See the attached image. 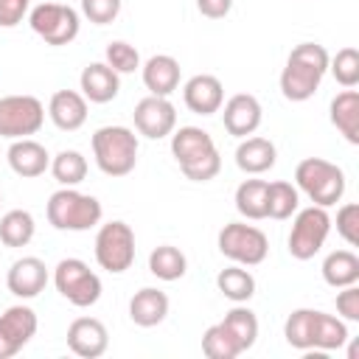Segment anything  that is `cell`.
I'll return each instance as SVG.
<instances>
[{"instance_id":"obj_22","label":"cell","mask_w":359,"mask_h":359,"mask_svg":"<svg viewBox=\"0 0 359 359\" xmlns=\"http://www.w3.org/2000/svg\"><path fill=\"white\" fill-rule=\"evenodd\" d=\"M140 76H143V84H146L149 95L168 98L180 87V62L168 53L149 56L146 65H140Z\"/></svg>"},{"instance_id":"obj_37","label":"cell","mask_w":359,"mask_h":359,"mask_svg":"<svg viewBox=\"0 0 359 359\" xmlns=\"http://www.w3.org/2000/svg\"><path fill=\"white\" fill-rule=\"evenodd\" d=\"M337 233L342 236L348 247H359V205L356 202H345L337 210Z\"/></svg>"},{"instance_id":"obj_32","label":"cell","mask_w":359,"mask_h":359,"mask_svg":"<svg viewBox=\"0 0 359 359\" xmlns=\"http://www.w3.org/2000/svg\"><path fill=\"white\" fill-rule=\"evenodd\" d=\"M222 323H224V328L233 334V339L238 342L241 353L255 345V339H258V317H255L252 309H247L244 303H236V306L224 314Z\"/></svg>"},{"instance_id":"obj_35","label":"cell","mask_w":359,"mask_h":359,"mask_svg":"<svg viewBox=\"0 0 359 359\" xmlns=\"http://www.w3.org/2000/svg\"><path fill=\"white\" fill-rule=\"evenodd\" d=\"M328 70H331V76L337 79L339 87H345V90L356 87L359 84V50L351 48V45L348 48H339L328 59Z\"/></svg>"},{"instance_id":"obj_28","label":"cell","mask_w":359,"mask_h":359,"mask_svg":"<svg viewBox=\"0 0 359 359\" xmlns=\"http://www.w3.org/2000/svg\"><path fill=\"white\" fill-rule=\"evenodd\" d=\"M297 208H300V191L292 182L286 180L266 182V219H275V222L292 219Z\"/></svg>"},{"instance_id":"obj_7","label":"cell","mask_w":359,"mask_h":359,"mask_svg":"<svg viewBox=\"0 0 359 359\" xmlns=\"http://www.w3.org/2000/svg\"><path fill=\"white\" fill-rule=\"evenodd\" d=\"M53 286H56V292H59L67 303H73L76 309H90V306H95V303L101 300V292H104L101 278H98V275L90 269V264L81 261V258H62V261L56 264V269H53Z\"/></svg>"},{"instance_id":"obj_14","label":"cell","mask_w":359,"mask_h":359,"mask_svg":"<svg viewBox=\"0 0 359 359\" xmlns=\"http://www.w3.org/2000/svg\"><path fill=\"white\" fill-rule=\"evenodd\" d=\"M132 121H135L137 135H143L149 140H163L177 126V109L163 95H146V98H140L135 104Z\"/></svg>"},{"instance_id":"obj_31","label":"cell","mask_w":359,"mask_h":359,"mask_svg":"<svg viewBox=\"0 0 359 359\" xmlns=\"http://www.w3.org/2000/svg\"><path fill=\"white\" fill-rule=\"evenodd\" d=\"M216 286H219V292H222L227 300H233V303H247V300L255 294V278H252V272L244 269L241 264H233V266L222 269V272L216 275Z\"/></svg>"},{"instance_id":"obj_25","label":"cell","mask_w":359,"mask_h":359,"mask_svg":"<svg viewBox=\"0 0 359 359\" xmlns=\"http://www.w3.org/2000/svg\"><path fill=\"white\" fill-rule=\"evenodd\" d=\"M328 118L334 123V129L351 143L356 146L359 143V93L351 87V90H342L331 98V107H328Z\"/></svg>"},{"instance_id":"obj_27","label":"cell","mask_w":359,"mask_h":359,"mask_svg":"<svg viewBox=\"0 0 359 359\" xmlns=\"http://www.w3.org/2000/svg\"><path fill=\"white\" fill-rule=\"evenodd\" d=\"M149 272H151L157 280H165V283L180 280V278L188 272V258H185V252H182L180 247H174V244H160V247H154L151 255H149Z\"/></svg>"},{"instance_id":"obj_1","label":"cell","mask_w":359,"mask_h":359,"mask_svg":"<svg viewBox=\"0 0 359 359\" xmlns=\"http://www.w3.org/2000/svg\"><path fill=\"white\" fill-rule=\"evenodd\" d=\"M283 339L294 351H339L351 337L342 317L320 309H294L283 323Z\"/></svg>"},{"instance_id":"obj_15","label":"cell","mask_w":359,"mask_h":359,"mask_svg":"<svg viewBox=\"0 0 359 359\" xmlns=\"http://www.w3.org/2000/svg\"><path fill=\"white\" fill-rule=\"evenodd\" d=\"M261 118H264L261 101L250 93H236L222 104V123L233 137L255 135V129L261 126Z\"/></svg>"},{"instance_id":"obj_4","label":"cell","mask_w":359,"mask_h":359,"mask_svg":"<svg viewBox=\"0 0 359 359\" xmlns=\"http://www.w3.org/2000/svg\"><path fill=\"white\" fill-rule=\"evenodd\" d=\"M45 216H48L50 227H56V230L84 233V230L101 224L104 208L90 194H81L76 188H59L50 194V199L45 205Z\"/></svg>"},{"instance_id":"obj_10","label":"cell","mask_w":359,"mask_h":359,"mask_svg":"<svg viewBox=\"0 0 359 359\" xmlns=\"http://www.w3.org/2000/svg\"><path fill=\"white\" fill-rule=\"evenodd\" d=\"M95 261L109 275L126 272L135 264V230L121 219L101 224L95 233Z\"/></svg>"},{"instance_id":"obj_33","label":"cell","mask_w":359,"mask_h":359,"mask_svg":"<svg viewBox=\"0 0 359 359\" xmlns=\"http://www.w3.org/2000/svg\"><path fill=\"white\" fill-rule=\"evenodd\" d=\"M34 233H36V222H34V216L28 210L17 208V210H8V213L0 216V241L6 247H25V244H31Z\"/></svg>"},{"instance_id":"obj_12","label":"cell","mask_w":359,"mask_h":359,"mask_svg":"<svg viewBox=\"0 0 359 359\" xmlns=\"http://www.w3.org/2000/svg\"><path fill=\"white\" fill-rule=\"evenodd\" d=\"M45 123V107L36 95H3L0 98V137H31Z\"/></svg>"},{"instance_id":"obj_17","label":"cell","mask_w":359,"mask_h":359,"mask_svg":"<svg viewBox=\"0 0 359 359\" xmlns=\"http://www.w3.org/2000/svg\"><path fill=\"white\" fill-rule=\"evenodd\" d=\"M6 286L14 297L20 300H31L36 297L45 286H48V266L42 258L36 255H22L17 258L11 266H8V275H6Z\"/></svg>"},{"instance_id":"obj_36","label":"cell","mask_w":359,"mask_h":359,"mask_svg":"<svg viewBox=\"0 0 359 359\" xmlns=\"http://www.w3.org/2000/svg\"><path fill=\"white\" fill-rule=\"evenodd\" d=\"M104 62H107L118 76H126V73L140 70V53H137V48L129 45V42H123V39H115V42L107 45Z\"/></svg>"},{"instance_id":"obj_16","label":"cell","mask_w":359,"mask_h":359,"mask_svg":"<svg viewBox=\"0 0 359 359\" xmlns=\"http://www.w3.org/2000/svg\"><path fill=\"white\" fill-rule=\"evenodd\" d=\"M67 348L81 359H98L109 348V331L98 317H76L67 325Z\"/></svg>"},{"instance_id":"obj_9","label":"cell","mask_w":359,"mask_h":359,"mask_svg":"<svg viewBox=\"0 0 359 359\" xmlns=\"http://www.w3.org/2000/svg\"><path fill=\"white\" fill-rule=\"evenodd\" d=\"M331 233V216H328V208H320V205H309L303 210H294V222H292V230H289V255L297 258V261H311L325 238Z\"/></svg>"},{"instance_id":"obj_8","label":"cell","mask_w":359,"mask_h":359,"mask_svg":"<svg viewBox=\"0 0 359 359\" xmlns=\"http://www.w3.org/2000/svg\"><path fill=\"white\" fill-rule=\"evenodd\" d=\"M219 252L224 258H230L233 264H241V266H258L266 261V252H269V238L261 227L255 224H247V222H230L219 230Z\"/></svg>"},{"instance_id":"obj_21","label":"cell","mask_w":359,"mask_h":359,"mask_svg":"<svg viewBox=\"0 0 359 359\" xmlns=\"http://www.w3.org/2000/svg\"><path fill=\"white\" fill-rule=\"evenodd\" d=\"M48 118L62 132H76L87 123V98L79 90H56L48 101Z\"/></svg>"},{"instance_id":"obj_26","label":"cell","mask_w":359,"mask_h":359,"mask_svg":"<svg viewBox=\"0 0 359 359\" xmlns=\"http://www.w3.org/2000/svg\"><path fill=\"white\" fill-rule=\"evenodd\" d=\"M323 280L334 289L351 286L359 280V255L353 250H334L323 261Z\"/></svg>"},{"instance_id":"obj_19","label":"cell","mask_w":359,"mask_h":359,"mask_svg":"<svg viewBox=\"0 0 359 359\" xmlns=\"http://www.w3.org/2000/svg\"><path fill=\"white\" fill-rule=\"evenodd\" d=\"M6 160H8V168L17 174V177H25V180H34V177H42L48 168H50V154L48 149L34 140V137H20V140H11L8 151H6Z\"/></svg>"},{"instance_id":"obj_39","label":"cell","mask_w":359,"mask_h":359,"mask_svg":"<svg viewBox=\"0 0 359 359\" xmlns=\"http://www.w3.org/2000/svg\"><path fill=\"white\" fill-rule=\"evenodd\" d=\"M337 314L348 323H359V286H342L337 292Z\"/></svg>"},{"instance_id":"obj_29","label":"cell","mask_w":359,"mask_h":359,"mask_svg":"<svg viewBox=\"0 0 359 359\" xmlns=\"http://www.w3.org/2000/svg\"><path fill=\"white\" fill-rule=\"evenodd\" d=\"M50 174L62 188H76L87 177V157L76 149H62L50 157Z\"/></svg>"},{"instance_id":"obj_23","label":"cell","mask_w":359,"mask_h":359,"mask_svg":"<svg viewBox=\"0 0 359 359\" xmlns=\"http://www.w3.org/2000/svg\"><path fill=\"white\" fill-rule=\"evenodd\" d=\"M275 160H278V149L269 137L250 135V137H241V143L236 146V165L250 177L266 174L275 165Z\"/></svg>"},{"instance_id":"obj_5","label":"cell","mask_w":359,"mask_h":359,"mask_svg":"<svg viewBox=\"0 0 359 359\" xmlns=\"http://www.w3.org/2000/svg\"><path fill=\"white\" fill-rule=\"evenodd\" d=\"M137 135L129 126H101L93 132V157L107 177H126L137 165Z\"/></svg>"},{"instance_id":"obj_34","label":"cell","mask_w":359,"mask_h":359,"mask_svg":"<svg viewBox=\"0 0 359 359\" xmlns=\"http://www.w3.org/2000/svg\"><path fill=\"white\" fill-rule=\"evenodd\" d=\"M202 353L208 359H236L241 356V348L233 339V334L224 328V323H213L202 334Z\"/></svg>"},{"instance_id":"obj_20","label":"cell","mask_w":359,"mask_h":359,"mask_svg":"<svg viewBox=\"0 0 359 359\" xmlns=\"http://www.w3.org/2000/svg\"><path fill=\"white\" fill-rule=\"evenodd\" d=\"M79 90L90 104H109L121 90V76L107 62H90L79 76Z\"/></svg>"},{"instance_id":"obj_38","label":"cell","mask_w":359,"mask_h":359,"mask_svg":"<svg viewBox=\"0 0 359 359\" xmlns=\"http://www.w3.org/2000/svg\"><path fill=\"white\" fill-rule=\"evenodd\" d=\"M123 0H81V14L95 25H109L121 14Z\"/></svg>"},{"instance_id":"obj_41","label":"cell","mask_w":359,"mask_h":359,"mask_svg":"<svg viewBox=\"0 0 359 359\" xmlns=\"http://www.w3.org/2000/svg\"><path fill=\"white\" fill-rule=\"evenodd\" d=\"M196 8H199V14L208 17V20H222V17L230 14L233 0H196Z\"/></svg>"},{"instance_id":"obj_6","label":"cell","mask_w":359,"mask_h":359,"mask_svg":"<svg viewBox=\"0 0 359 359\" xmlns=\"http://www.w3.org/2000/svg\"><path fill=\"white\" fill-rule=\"evenodd\" d=\"M294 188L303 191L311 205H320V208H331L342 199L345 194V171L331 163V160H323V157H306L297 163L294 168Z\"/></svg>"},{"instance_id":"obj_24","label":"cell","mask_w":359,"mask_h":359,"mask_svg":"<svg viewBox=\"0 0 359 359\" xmlns=\"http://www.w3.org/2000/svg\"><path fill=\"white\" fill-rule=\"evenodd\" d=\"M168 294L154 289V286H143L140 292L132 294L129 300V320L140 328H154L168 317Z\"/></svg>"},{"instance_id":"obj_42","label":"cell","mask_w":359,"mask_h":359,"mask_svg":"<svg viewBox=\"0 0 359 359\" xmlns=\"http://www.w3.org/2000/svg\"><path fill=\"white\" fill-rule=\"evenodd\" d=\"M0 205H3V194H0Z\"/></svg>"},{"instance_id":"obj_30","label":"cell","mask_w":359,"mask_h":359,"mask_svg":"<svg viewBox=\"0 0 359 359\" xmlns=\"http://www.w3.org/2000/svg\"><path fill=\"white\" fill-rule=\"evenodd\" d=\"M233 202L244 219H250V222L266 219V180H244L236 188Z\"/></svg>"},{"instance_id":"obj_40","label":"cell","mask_w":359,"mask_h":359,"mask_svg":"<svg viewBox=\"0 0 359 359\" xmlns=\"http://www.w3.org/2000/svg\"><path fill=\"white\" fill-rule=\"evenodd\" d=\"M31 11V0H0V28L20 25Z\"/></svg>"},{"instance_id":"obj_18","label":"cell","mask_w":359,"mask_h":359,"mask_svg":"<svg viewBox=\"0 0 359 359\" xmlns=\"http://www.w3.org/2000/svg\"><path fill=\"white\" fill-rule=\"evenodd\" d=\"M182 101L196 115H213L224 104V84L210 73H196L182 87Z\"/></svg>"},{"instance_id":"obj_11","label":"cell","mask_w":359,"mask_h":359,"mask_svg":"<svg viewBox=\"0 0 359 359\" xmlns=\"http://www.w3.org/2000/svg\"><path fill=\"white\" fill-rule=\"evenodd\" d=\"M28 22L34 28V34L39 39H45L48 45L59 48V45H70L79 36L81 28V17L73 6L65 3H39L28 11Z\"/></svg>"},{"instance_id":"obj_13","label":"cell","mask_w":359,"mask_h":359,"mask_svg":"<svg viewBox=\"0 0 359 359\" xmlns=\"http://www.w3.org/2000/svg\"><path fill=\"white\" fill-rule=\"evenodd\" d=\"M36 328H39V320L31 306H22V303L8 306L0 314V359L17 356L34 339Z\"/></svg>"},{"instance_id":"obj_3","label":"cell","mask_w":359,"mask_h":359,"mask_svg":"<svg viewBox=\"0 0 359 359\" xmlns=\"http://www.w3.org/2000/svg\"><path fill=\"white\" fill-rule=\"evenodd\" d=\"M171 154L191 182H208L222 171L219 149L202 126H180L171 132Z\"/></svg>"},{"instance_id":"obj_2","label":"cell","mask_w":359,"mask_h":359,"mask_svg":"<svg viewBox=\"0 0 359 359\" xmlns=\"http://www.w3.org/2000/svg\"><path fill=\"white\" fill-rule=\"evenodd\" d=\"M328 50L320 42H300L292 48L283 70H280V93L286 101H309L328 73Z\"/></svg>"}]
</instances>
